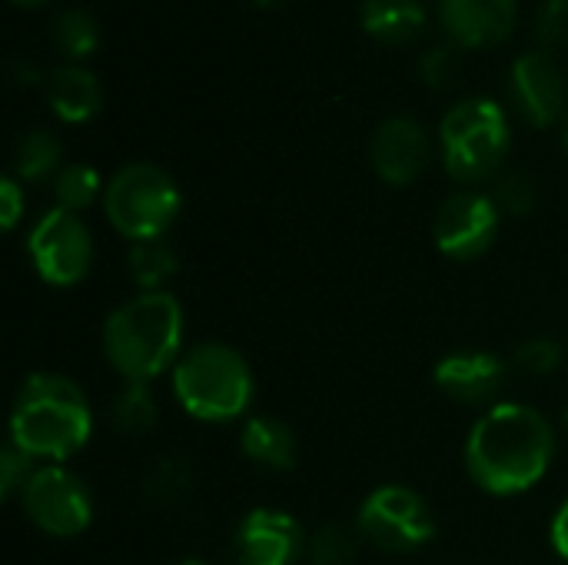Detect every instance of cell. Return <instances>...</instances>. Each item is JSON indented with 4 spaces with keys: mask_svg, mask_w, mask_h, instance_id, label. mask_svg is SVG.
I'll return each instance as SVG.
<instances>
[{
    "mask_svg": "<svg viewBox=\"0 0 568 565\" xmlns=\"http://www.w3.org/2000/svg\"><path fill=\"white\" fill-rule=\"evenodd\" d=\"M552 456V423L523 403L489 406L466 440V470L473 483L493 496H519L532 490L549 473Z\"/></svg>",
    "mask_w": 568,
    "mask_h": 565,
    "instance_id": "6da1fadb",
    "label": "cell"
},
{
    "mask_svg": "<svg viewBox=\"0 0 568 565\" xmlns=\"http://www.w3.org/2000/svg\"><path fill=\"white\" fill-rule=\"evenodd\" d=\"M93 413L83 390L57 373H33L10 410V446L43 466H60L87 446Z\"/></svg>",
    "mask_w": 568,
    "mask_h": 565,
    "instance_id": "7a4b0ae2",
    "label": "cell"
},
{
    "mask_svg": "<svg viewBox=\"0 0 568 565\" xmlns=\"http://www.w3.org/2000/svg\"><path fill=\"white\" fill-rule=\"evenodd\" d=\"M183 306L173 293H140L103 323V353L126 383H153L180 363Z\"/></svg>",
    "mask_w": 568,
    "mask_h": 565,
    "instance_id": "3957f363",
    "label": "cell"
},
{
    "mask_svg": "<svg viewBox=\"0 0 568 565\" xmlns=\"http://www.w3.org/2000/svg\"><path fill=\"white\" fill-rule=\"evenodd\" d=\"M253 393L250 363L223 343L193 346L173 366V396L193 420L233 423L250 410Z\"/></svg>",
    "mask_w": 568,
    "mask_h": 565,
    "instance_id": "277c9868",
    "label": "cell"
},
{
    "mask_svg": "<svg viewBox=\"0 0 568 565\" xmlns=\"http://www.w3.org/2000/svg\"><path fill=\"white\" fill-rule=\"evenodd\" d=\"M443 163L459 183H483L499 176V167L509 150V120L506 110L489 97L459 100L446 110L439 123Z\"/></svg>",
    "mask_w": 568,
    "mask_h": 565,
    "instance_id": "5b68a950",
    "label": "cell"
},
{
    "mask_svg": "<svg viewBox=\"0 0 568 565\" xmlns=\"http://www.w3.org/2000/svg\"><path fill=\"white\" fill-rule=\"evenodd\" d=\"M180 186L156 163H126L110 176L103 190L106 220L130 243L163 240L180 216Z\"/></svg>",
    "mask_w": 568,
    "mask_h": 565,
    "instance_id": "8992f818",
    "label": "cell"
},
{
    "mask_svg": "<svg viewBox=\"0 0 568 565\" xmlns=\"http://www.w3.org/2000/svg\"><path fill=\"white\" fill-rule=\"evenodd\" d=\"M356 533L376 549L403 556L423 549L436 536V519L419 493L406 486H379L363 500Z\"/></svg>",
    "mask_w": 568,
    "mask_h": 565,
    "instance_id": "52a82bcc",
    "label": "cell"
},
{
    "mask_svg": "<svg viewBox=\"0 0 568 565\" xmlns=\"http://www.w3.org/2000/svg\"><path fill=\"white\" fill-rule=\"evenodd\" d=\"M20 506L27 519L57 539H73L90 529L93 523V496L83 480L63 466H40L33 470L30 483L20 493Z\"/></svg>",
    "mask_w": 568,
    "mask_h": 565,
    "instance_id": "ba28073f",
    "label": "cell"
},
{
    "mask_svg": "<svg viewBox=\"0 0 568 565\" xmlns=\"http://www.w3.org/2000/svg\"><path fill=\"white\" fill-rule=\"evenodd\" d=\"M27 250L40 280L60 290L77 286L90 273V263H93L90 230L83 226L77 213H67L60 206H53L33 223L27 236Z\"/></svg>",
    "mask_w": 568,
    "mask_h": 565,
    "instance_id": "9c48e42d",
    "label": "cell"
},
{
    "mask_svg": "<svg viewBox=\"0 0 568 565\" xmlns=\"http://www.w3.org/2000/svg\"><path fill=\"white\" fill-rule=\"evenodd\" d=\"M499 220L503 213L493 196L463 190V193H453L439 206L433 236H436L439 253H446L449 260H476L493 246L499 233Z\"/></svg>",
    "mask_w": 568,
    "mask_h": 565,
    "instance_id": "30bf717a",
    "label": "cell"
},
{
    "mask_svg": "<svg viewBox=\"0 0 568 565\" xmlns=\"http://www.w3.org/2000/svg\"><path fill=\"white\" fill-rule=\"evenodd\" d=\"M509 93L532 127H549L566 113V77L549 50H526L513 63Z\"/></svg>",
    "mask_w": 568,
    "mask_h": 565,
    "instance_id": "8fae6325",
    "label": "cell"
},
{
    "mask_svg": "<svg viewBox=\"0 0 568 565\" xmlns=\"http://www.w3.org/2000/svg\"><path fill=\"white\" fill-rule=\"evenodd\" d=\"M429 150L426 127L409 113H396L373 133L369 160L389 186H409L429 167Z\"/></svg>",
    "mask_w": 568,
    "mask_h": 565,
    "instance_id": "7c38bea8",
    "label": "cell"
},
{
    "mask_svg": "<svg viewBox=\"0 0 568 565\" xmlns=\"http://www.w3.org/2000/svg\"><path fill=\"white\" fill-rule=\"evenodd\" d=\"M306 549V536L290 513L253 509L236 529L240 565H293Z\"/></svg>",
    "mask_w": 568,
    "mask_h": 565,
    "instance_id": "4fadbf2b",
    "label": "cell"
},
{
    "mask_svg": "<svg viewBox=\"0 0 568 565\" xmlns=\"http://www.w3.org/2000/svg\"><path fill=\"white\" fill-rule=\"evenodd\" d=\"M443 30L456 47H496L519 17V0H439Z\"/></svg>",
    "mask_w": 568,
    "mask_h": 565,
    "instance_id": "5bb4252c",
    "label": "cell"
},
{
    "mask_svg": "<svg viewBox=\"0 0 568 565\" xmlns=\"http://www.w3.org/2000/svg\"><path fill=\"white\" fill-rule=\"evenodd\" d=\"M433 380L443 396L463 406H479L493 403L506 386V363L493 353H453L436 363Z\"/></svg>",
    "mask_w": 568,
    "mask_h": 565,
    "instance_id": "9a60e30c",
    "label": "cell"
},
{
    "mask_svg": "<svg viewBox=\"0 0 568 565\" xmlns=\"http://www.w3.org/2000/svg\"><path fill=\"white\" fill-rule=\"evenodd\" d=\"M43 93L50 110L63 120V123H87L90 117L100 113L103 93L100 83L90 70H83L80 63H60L43 77Z\"/></svg>",
    "mask_w": 568,
    "mask_h": 565,
    "instance_id": "2e32d148",
    "label": "cell"
},
{
    "mask_svg": "<svg viewBox=\"0 0 568 565\" xmlns=\"http://www.w3.org/2000/svg\"><path fill=\"white\" fill-rule=\"evenodd\" d=\"M423 0H363L359 23L379 43H409L426 30Z\"/></svg>",
    "mask_w": 568,
    "mask_h": 565,
    "instance_id": "e0dca14e",
    "label": "cell"
},
{
    "mask_svg": "<svg viewBox=\"0 0 568 565\" xmlns=\"http://www.w3.org/2000/svg\"><path fill=\"white\" fill-rule=\"evenodd\" d=\"M240 450L250 463L270 470V473H286L296 466V436L286 423L273 416H256L243 426Z\"/></svg>",
    "mask_w": 568,
    "mask_h": 565,
    "instance_id": "ac0fdd59",
    "label": "cell"
},
{
    "mask_svg": "<svg viewBox=\"0 0 568 565\" xmlns=\"http://www.w3.org/2000/svg\"><path fill=\"white\" fill-rule=\"evenodd\" d=\"M126 270H130V280L143 293H156V290H163L176 276L180 256H176V250L166 240H143V243L130 246Z\"/></svg>",
    "mask_w": 568,
    "mask_h": 565,
    "instance_id": "d6986e66",
    "label": "cell"
},
{
    "mask_svg": "<svg viewBox=\"0 0 568 565\" xmlns=\"http://www.w3.org/2000/svg\"><path fill=\"white\" fill-rule=\"evenodd\" d=\"M60 167V140L50 130H27L13 147V173L20 183H43L57 176Z\"/></svg>",
    "mask_w": 568,
    "mask_h": 565,
    "instance_id": "ffe728a7",
    "label": "cell"
},
{
    "mask_svg": "<svg viewBox=\"0 0 568 565\" xmlns=\"http://www.w3.org/2000/svg\"><path fill=\"white\" fill-rule=\"evenodd\" d=\"M110 420L123 436L150 433L160 420V406H156L150 383H123V390L116 393V400L110 406Z\"/></svg>",
    "mask_w": 568,
    "mask_h": 565,
    "instance_id": "44dd1931",
    "label": "cell"
},
{
    "mask_svg": "<svg viewBox=\"0 0 568 565\" xmlns=\"http://www.w3.org/2000/svg\"><path fill=\"white\" fill-rule=\"evenodd\" d=\"M50 37L57 43V50L67 57V60H83L97 50V40H100V30H97V20L80 10V7H70V10H60L50 23Z\"/></svg>",
    "mask_w": 568,
    "mask_h": 565,
    "instance_id": "7402d4cb",
    "label": "cell"
},
{
    "mask_svg": "<svg viewBox=\"0 0 568 565\" xmlns=\"http://www.w3.org/2000/svg\"><path fill=\"white\" fill-rule=\"evenodd\" d=\"M103 193L100 186V173L87 163H70L63 167L57 176H53V196H57V206L67 210V213H80L87 210L97 196Z\"/></svg>",
    "mask_w": 568,
    "mask_h": 565,
    "instance_id": "603a6c76",
    "label": "cell"
},
{
    "mask_svg": "<svg viewBox=\"0 0 568 565\" xmlns=\"http://www.w3.org/2000/svg\"><path fill=\"white\" fill-rule=\"evenodd\" d=\"M306 553L313 565H349L359 553V533L346 529V526H320L310 539H306Z\"/></svg>",
    "mask_w": 568,
    "mask_h": 565,
    "instance_id": "cb8c5ba5",
    "label": "cell"
},
{
    "mask_svg": "<svg viewBox=\"0 0 568 565\" xmlns=\"http://www.w3.org/2000/svg\"><path fill=\"white\" fill-rule=\"evenodd\" d=\"M190 483H193L190 463H186V460H166V463H160V466L150 473V480H146V496H150L156 506H173V503H180V500L190 493Z\"/></svg>",
    "mask_w": 568,
    "mask_h": 565,
    "instance_id": "d4e9b609",
    "label": "cell"
},
{
    "mask_svg": "<svg viewBox=\"0 0 568 565\" xmlns=\"http://www.w3.org/2000/svg\"><path fill=\"white\" fill-rule=\"evenodd\" d=\"M493 200H496L499 213L526 216V213L536 206V183H532V176H529V173H523V170L499 173Z\"/></svg>",
    "mask_w": 568,
    "mask_h": 565,
    "instance_id": "484cf974",
    "label": "cell"
},
{
    "mask_svg": "<svg viewBox=\"0 0 568 565\" xmlns=\"http://www.w3.org/2000/svg\"><path fill=\"white\" fill-rule=\"evenodd\" d=\"M532 33L539 50H556L568 43V0H542L532 17Z\"/></svg>",
    "mask_w": 568,
    "mask_h": 565,
    "instance_id": "4316f807",
    "label": "cell"
},
{
    "mask_svg": "<svg viewBox=\"0 0 568 565\" xmlns=\"http://www.w3.org/2000/svg\"><path fill=\"white\" fill-rule=\"evenodd\" d=\"M456 70H459V53H456V43H433L426 47V53L419 57V80L433 90H443L456 80Z\"/></svg>",
    "mask_w": 568,
    "mask_h": 565,
    "instance_id": "83f0119b",
    "label": "cell"
},
{
    "mask_svg": "<svg viewBox=\"0 0 568 565\" xmlns=\"http://www.w3.org/2000/svg\"><path fill=\"white\" fill-rule=\"evenodd\" d=\"M516 363H519V370H526L532 376H549L562 363V343H556L549 336L529 340L516 350Z\"/></svg>",
    "mask_w": 568,
    "mask_h": 565,
    "instance_id": "f1b7e54d",
    "label": "cell"
},
{
    "mask_svg": "<svg viewBox=\"0 0 568 565\" xmlns=\"http://www.w3.org/2000/svg\"><path fill=\"white\" fill-rule=\"evenodd\" d=\"M33 476V460H27L20 450H13L7 443V450L0 453V496L3 500H13L23 493V486L30 483Z\"/></svg>",
    "mask_w": 568,
    "mask_h": 565,
    "instance_id": "f546056e",
    "label": "cell"
},
{
    "mask_svg": "<svg viewBox=\"0 0 568 565\" xmlns=\"http://www.w3.org/2000/svg\"><path fill=\"white\" fill-rule=\"evenodd\" d=\"M23 190H20V180L17 176H3L0 180V226L3 230H13L23 216Z\"/></svg>",
    "mask_w": 568,
    "mask_h": 565,
    "instance_id": "4dcf8cb0",
    "label": "cell"
},
{
    "mask_svg": "<svg viewBox=\"0 0 568 565\" xmlns=\"http://www.w3.org/2000/svg\"><path fill=\"white\" fill-rule=\"evenodd\" d=\"M549 539H552V549L559 553V559H566L568 563V500L562 503V509L556 513V519H552Z\"/></svg>",
    "mask_w": 568,
    "mask_h": 565,
    "instance_id": "1f68e13d",
    "label": "cell"
},
{
    "mask_svg": "<svg viewBox=\"0 0 568 565\" xmlns=\"http://www.w3.org/2000/svg\"><path fill=\"white\" fill-rule=\"evenodd\" d=\"M13 70H17V77H20V80H27V83H37V80H40V73H37V67H33V63H23V60H20Z\"/></svg>",
    "mask_w": 568,
    "mask_h": 565,
    "instance_id": "d6a6232c",
    "label": "cell"
},
{
    "mask_svg": "<svg viewBox=\"0 0 568 565\" xmlns=\"http://www.w3.org/2000/svg\"><path fill=\"white\" fill-rule=\"evenodd\" d=\"M13 3H20V7H40V3H47V0H13Z\"/></svg>",
    "mask_w": 568,
    "mask_h": 565,
    "instance_id": "836d02e7",
    "label": "cell"
},
{
    "mask_svg": "<svg viewBox=\"0 0 568 565\" xmlns=\"http://www.w3.org/2000/svg\"><path fill=\"white\" fill-rule=\"evenodd\" d=\"M256 7H273V3H280V0H253Z\"/></svg>",
    "mask_w": 568,
    "mask_h": 565,
    "instance_id": "e575fe53",
    "label": "cell"
},
{
    "mask_svg": "<svg viewBox=\"0 0 568 565\" xmlns=\"http://www.w3.org/2000/svg\"><path fill=\"white\" fill-rule=\"evenodd\" d=\"M562 140H566V150H568V110H566V123H562Z\"/></svg>",
    "mask_w": 568,
    "mask_h": 565,
    "instance_id": "d590c367",
    "label": "cell"
},
{
    "mask_svg": "<svg viewBox=\"0 0 568 565\" xmlns=\"http://www.w3.org/2000/svg\"><path fill=\"white\" fill-rule=\"evenodd\" d=\"M176 565H210V563H203V559H183V563H176Z\"/></svg>",
    "mask_w": 568,
    "mask_h": 565,
    "instance_id": "8d00e7d4",
    "label": "cell"
},
{
    "mask_svg": "<svg viewBox=\"0 0 568 565\" xmlns=\"http://www.w3.org/2000/svg\"><path fill=\"white\" fill-rule=\"evenodd\" d=\"M562 426H566V433H568V406H566V413H562Z\"/></svg>",
    "mask_w": 568,
    "mask_h": 565,
    "instance_id": "74e56055",
    "label": "cell"
}]
</instances>
